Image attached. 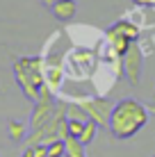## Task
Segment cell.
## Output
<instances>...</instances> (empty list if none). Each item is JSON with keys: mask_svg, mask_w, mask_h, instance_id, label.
<instances>
[{"mask_svg": "<svg viewBox=\"0 0 155 157\" xmlns=\"http://www.w3.org/2000/svg\"><path fill=\"white\" fill-rule=\"evenodd\" d=\"M153 112H155V109H153Z\"/></svg>", "mask_w": 155, "mask_h": 157, "instance_id": "ac0fdd59", "label": "cell"}, {"mask_svg": "<svg viewBox=\"0 0 155 157\" xmlns=\"http://www.w3.org/2000/svg\"><path fill=\"white\" fill-rule=\"evenodd\" d=\"M107 32H114V34H121V36H126V39H130V41H137L139 39V28H137L132 21H128V18H119L116 23H112Z\"/></svg>", "mask_w": 155, "mask_h": 157, "instance_id": "5b68a950", "label": "cell"}, {"mask_svg": "<svg viewBox=\"0 0 155 157\" xmlns=\"http://www.w3.org/2000/svg\"><path fill=\"white\" fill-rule=\"evenodd\" d=\"M66 155V144L64 141H52L50 146H48V157H64Z\"/></svg>", "mask_w": 155, "mask_h": 157, "instance_id": "8fae6325", "label": "cell"}, {"mask_svg": "<svg viewBox=\"0 0 155 157\" xmlns=\"http://www.w3.org/2000/svg\"><path fill=\"white\" fill-rule=\"evenodd\" d=\"M135 5H139V7H153L155 0H132Z\"/></svg>", "mask_w": 155, "mask_h": 157, "instance_id": "5bb4252c", "label": "cell"}, {"mask_svg": "<svg viewBox=\"0 0 155 157\" xmlns=\"http://www.w3.org/2000/svg\"><path fill=\"white\" fill-rule=\"evenodd\" d=\"M96 132H98V125H96L94 121H87V123H84L82 134H80V141H82L84 146H89V144L96 139Z\"/></svg>", "mask_w": 155, "mask_h": 157, "instance_id": "30bf717a", "label": "cell"}, {"mask_svg": "<svg viewBox=\"0 0 155 157\" xmlns=\"http://www.w3.org/2000/svg\"><path fill=\"white\" fill-rule=\"evenodd\" d=\"M82 130H84V121H68V137L80 139Z\"/></svg>", "mask_w": 155, "mask_h": 157, "instance_id": "7c38bea8", "label": "cell"}, {"mask_svg": "<svg viewBox=\"0 0 155 157\" xmlns=\"http://www.w3.org/2000/svg\"><path fill=\"white\" fill-rule=\"evenodd\" d=\"M21 157H34V153H32V148H25V150H23V155H21Z\"/></svg>", "mask_w": 155, "mask_h": 157, "instance_id": "2e32d148", "label": "cell"}, {"mask_svg": "<svg viewBox=\"0 0 155 157\" xmlns=\"http://www.w3.org/2000/svg\"><path fill=\"white\" fill-rule=\"evenodd\" d=\"M153 157H155V155H153Z\"/></svg>", "mask_w": 155, "mask_h": 157, "instance_id": "e0dca14e", "label": "cell"}, {"mask_svg": "<svg viewBox=\"0 0 155 157\" xmlns=\"http://www.w3.org/2000/svg\"><path fill=\"white\" fill-rule=\"evenodd\" d=\"M73 102H78L84 112H87L89 121H94L98 128L110 130V116L114 109V102L105 96H87V98H71Z\"/></svg>", "mask_w": 155, "mask_h": 157, "instance_id": "3957f363", "label": "cell"}, {"mask_svg": "<svg viewBox=\"0 0 155 157\" xmlns=\"http://www.w3.org/2000/svg\"><path fill=\"white\" fill-rule=\"evenodd\" d=\"M62 102H64V112H66V118H68V121H84V123L89 121L87 112H84L78 102H73V100H62Z\"/></svg>", "mask_w": 155, "mask_h": 157, "instance_id": "ba28073f", "label": "cell"}, {"mask_svg": "<svg viewBox=\"0 0 155 157\" xmlns=\"http://www.w3.org/2000/svg\"><path fill=\"white\" fill-rule=\"evenodd\" d=\"M7 134H9L12 141H25L28 134H30V125L23 123V121H14L12 118V121L7 123Z\"/></svg>", "mask_w": 155, "mask_h": 157, "instance_id": "52a82bcc", "label": "cell"}, {"mask_svg": "<svg viewBox=\"0 0 155 157\" xmlns=\"http://www.w3.org/2000/svg\"><path fill=\"white\" fill-rule=\"evenodd\" d=\"M41 2H44L46 7H52V5H57V2H60V0H41Z\"/></svg>", "mask_w": 155, "mask_h": 157, "instance_id": "9a60e30c", "label": "cell"}, {"mask_svg": "<svg viewBox=\"0 0 155 157\" xmlns=\"http://www.w3.org/2000/svg\"><path fill=\"white\" fill-rule=\"evenodd\" d=\"M46 62L44 57H18L14 62V80L21 86V91L25 94V98L37 102L46 86Z\"/></svg>", "mask_w": 155, "mask_h": 157, "instance_id": "7a4b0ae2", "label": "cell"}, {"mask_svg": "<svg viewBox=\"0 0 155 157\" xmlns=\"http://www.w3.org/2000/svg\"><path fill=\"white\" fill-rule=\"evenodd\" d=\"M146 121H148V107L135 98H123L114 102V109L110 116V132L116 139H130L146 125Z\"/></svg>", "mask_w": 155, "mask_h": 157, "instance_id": "6da1fadb", "label": "cell"}, {"mask_svg": "<svg viewBox=\"0 0 155 157\" xmlns=\"http://www.w3.org/2000/svg\"><path fill=\"white\" fill-rule=\"evenodd\" d=\"M144 50L139 43H132L130 50L121 57V64H123V73H126V80L130 84H139L141 82V73H144Z\"/></svg>", "mask_w": 155, "mask_h": 157, "instance_id": "277c9868", "label": "cell"}, {"mask_svg": "<svg viewBox=\"0 0 155 157\" xmlns=\"http://www.w3.org/2000/svg\"><path fill=\"white\" fill-rule=\"evenodd\" d=\"M32 153H34V157H48V146L39 144V146H34V148H32Z\"/></svg>", "mask_w": 155, "mask_h": 157, "instance_id": "4fadbf2b", "label": "cell"}, {"mask_svg": "<svg viewBox=\"0 0 155 157\" xmlns=\"http://www.w3.org/2000/svg\"><path fill=\"white\" fill-rule=\"evenodd\" d=\"M64 144H66V157H87V153H84V148H87V146L80 141V139L68 137Z\"/></svg>", "mask_w": 155, "mask_h": 157, "instance_id": "9c48e42d", "label": "cell"}, {"mask_svg": "<svg viewBox=\"0 0 155 157\" xmlns=\"http://www.w3.org/2000/svg\"><path fill=\"white\" fill-rule=\"evenodd\" d=\"M50 12H52V16H55L57 21H62V23H68V21L76 16L78 5H76V0H60L57 5H52V7H50Z\"/></svg>", "mask_w": 155, "mask_h": 157, "instance_id": "8992f818", "label": "cell"}]
</instances>
